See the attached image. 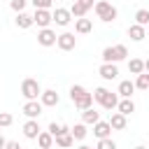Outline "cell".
Listing matches in <instances>:
<instances>
[{"instance_id":"52a82bcc","label":"cell","mask_w":149,"mask_h":149,"mask_svg":"<svg viewBox=\"0 0 149 149\" xmlns=\"http://www.w3.org/2000/svg\"><path fill=\"white\" fill-rule=\"evenodd\" d=\"M51 19L56 21V26H68V23L72 21V14H70V9H63V7H56V9L51 12Z\"/></svg>"},{"instance_id":"2e32d148","label":"cell","mask_w":149,"mask_h":149,"mask_svg":"<svg viewBox=\"0 0 149 149\" xmlns=\"http://www.w3.org/2000/svg\"><path fill=\"white\" fill-rule=\"evenodd\" d=\"M74 30H77L79 35H86V33H91V30H93V21L81 16V19H77V21H74Z\"/></svg>"},{"instance_id":"6da1fadb","label":"cell","mask_w":149,"mask_h":149,"mask_svg":"<svg viewBox=\"0 0 149 149\" xmlns=\"http://www.w3.org/2000/svg\"><path fill=\"white\" fill-rule=\"evenodd\" d=\"M70 100L74 102V107L77 109H88V107H93V95L81 86V84H74L72 88H70Z\"/></svg>"},{"instance_id":"44dd1931","label":"cell","mask_w":149,"mask_h":149,"mask_svg":"<svg viewBox=\"0 0 149 149\" xmlns=\"http://www.w3.org/2000/svg\"><path fill=\"white\" fill-rule=\"evenodd\" d=\"M133 91H135V84H133L130 79H126V81H121V84H119V91H116V93H119L121 98H130V95H133Z\"/></svg>"},{"instance_id":"ac0fdd59","label":"cell","mask_w":149,"mask_h":149,"mask_svg":"<svg viewBox=\"0 0 149 149\" xmlns=\"http://www.w3.org/2000/svg\"><path fill=\"white\" fill-rule=\"evenodd\" d=\"M107 123L112 126V130H123V128H126V116L119 114V112H112V116H109Z\"/></svg>"},{"instance_id":"4316f807","label":"cell","mask_w":149,"mask_h":149,"mask_svg":"<svg viewBox=\"0 0 149 149\" xmlns=\"http://www.w3.org/2000/svg\"><path fill=\"white\" fill-rule=\"evenodd\" d=\"M70 14L72 16H77V19H81V16H86V9L77 2V0H72V7H70Z\"/></svg>"},{"instance_id":"e575fe53","label":"cell","mask_w":149,"mask_h":149,"mask_svg":"<svg viewBox=\"0 0 149 149\" xmlns=\"http://www.w3.org/2000/svg\"><path fill=\"white\" fill-rule=\"evenodd\" d=\"M5 149H21V147H19V142H14V140H9V142L5 144Z\"/></svg>"},{"instance_id":"8992f818","label":"cell","mask_w":149,"mask_h":149,"mask_svg":"<svg viewBox=\"0 0 149 149\" xmlns=\"http://www.w3.org/2000/svg\"><path fill=\"white\" fill-rule=\"evenodd\" d=\"M56 40H58V35H56L51 28H42V30L37 33V42H40L42 47H54Z\"/></svg>"},{"instance_id":"d4e9b609","label":"cell","mask_w":149,"mask_h":149,"mask_svg":"<svg viewBox=\"0 0 149 149\" xmlns=\"http://www.w3.org/2000/svg\"><path fill=\"white\" fill-rule=\"evenodd\" d=\"M135 23L142 26V28H147L149 26V9H137L135 12Z\"/></svg>"},{"instance_id":"9c48e42d","label":"cell","mask_w":149,"mask_h":149,"mask_svg":"<svg viewBox=\"0 0 149 149\" xmlns=\"http://www.w3.org/2000/svg\"><path fill=\"white\" fill-rule=\"evenodd\" d=\"M98 74H100L102 79L112 81V79H116V77H119V68H116L114 63H102V65H100V70H98Z\"/></svg>"},{"instance_id":"3957f363","label":"cell","mask_w":149,"mask_h":149,"mask_svg":"<svg viewBox=\"0 0 149 149\" xmlns=\"http://www.w3.org/2000/svg\"><path fill=\"white\" fill-rule=\"evenodd\" d=\"M93 9H95V14H98V19L100 21H105V23H112L114 19H116V7L112 5V2H107V0H98L95 5H93Z\"/></svg>"},{"instance_id":"d590c367","label":"cell","mask_w":149,"mask_h":149,"mask_svg":"<svg viewBox=\"0 0 149 149\" xmlns=\"http://www.w3.org/2000/svg\"><path fill=\"white\" fill-rule=\"evenodd\" d=\"M5 144H7V140H5L2 135H0V149H5Z\"/></svg>"},{"instance_id":"ab89813d","label":"cell","mask_w":149,"mask_h":149,"mask_svg":"<svg viewBox=\"0 0 149 149\" xmlns=\"http://www.w3.org/2000/svg\"><path fill=\"white\" fill-rule=\"evenodd\" d=\"M147 91H149V88H147Z\"/></svg>"},{"instance_id":"8fae6325","label":"cell","mask_w":149,"mask_h":149,"mask_svg":"<svg viewBox=\"0 0 149 149\" xmlns=\"http://www.w3.org/2000/svg\"><path fill=\"white\" fill-rule=\"evenodd\" d=\"M42 130H40V123H37V119H28L26 123H23V135L28 137V140H37V135H40Z\"/></svg>"},{"instance_id":"4fadbf2b","label":"cell","mask_w":149,"mask_h":149,"mask_svg":"<svg viewBox=\"0 0 149 149\" xmlns=\"http://www.w3.org/2000/svg\"><path fill=\"white\" fill-rule=\"evenodd\" d=\"M93 135H95L98 140H105V137L112 135V126H109L107 121H98V123L93 126Z\"/></svg>"},{"instance_id":"e0dca14e","label":"cell","mask_w":149,"mask_h":149,"mask_svg":"<svg viewBox=\"0 0 149 149\" xmlns=\"http://www.w3.org/2000/svg\"><path fill=\"white\" fill-rule=\"evenodd\" d=\"M128 37H130L133 42H142V40L147 37V30H144L142 26H137V23H133V26L128 28Z\"/></svg>"},{"instance_id":"f1b7e54d","label":"cell","mask_w":149,"mask_h":149,"mask_svg":"<svg viewBox=\"0 0 149 149\" xmlns=\"http://www.w3.org/2000/svg\"><path fill=\"white\" fill-rule=\"evenodd\" d=\"M95 149H116V142L112 137H105V140H98V147Z\"/></svg>"},{"instance_id":"5b68a950","label":"cell","mask_w":149,"mask_h":149,"mask_svg":"<svg viewBox=\"0 0 149 149\" xmlns=\"http://www.w3.org/2000/svg\"><path fill=\"white\" fill-rule=\"evenodd\" d=\"M56 44H58V49H63V51H72V49L77 47V37H74V33H63V35H58Z\"/></svg>"},{"instance_id":"7a4b0ae2","label":"cell","mask_w":149,"mask_h":149,"mask_svg":"<svg viewBox=\"0 0 149 149\" xmlns=\"http://www.w3.org/2000/svg\"><path fill=\"white\" fill-rule=\"evenodd\" d=\"M102 63H119V61H123L126 56H128V49H126V44H114V47H105L102 49Z\"/></svg>"},{"instance_id":"8d00e7d4","label":"cell","mask_w":149,"mask_h":149,"mask_svg":"<svg viewBox=\"0 0 149 149\" xmlns=\"http://www.w3.org/2000/svg\"><path fill=\"white\" fill-rule=\"evenodd\" d=\"M144 72H147V74H149V58H147V61H144Z\"/></svg>"},{"instance_id":"277c9868","label":"cell","mask_w":149,"mask_h":149,"mask_svg":"<svg viewBox=\"0 0 149 149\" xmlns=\"http://www.w3.org/2000/svg\"><path fill=\"white\" fill-rule=\"evenodd\" d=\"M21 95H23L26 100H37V98L42 95L40 81H37V79H33V77L23 79V81H21Z\"/></svg>"},{"instance_id":"603a6c76","label":"cell","mask_w":149,"mask_h":149,"mask_svg":"<svg viewBox=\"0 0 149 149\" xmlns=\"http://www.w3.org/2000/svg\"><path fill=\"white\" fill-rule=\"evenodd\" d=\"M116 105H119V95L112 93V91H107V95H105V100H102V107H105V109H116Z\"/></svg>"},{"instance_id":"f35d334b","label":"cell","mask_w":149,"mask_h":149,"mask_svg":"<svg viewBox=\"0 0 149 149\" xmlns=\"http://www.w3.org/2000/svg\"><path fill=\"white\" fill-rule=\"evenodd\" d=\"M135 149H147V147H135Z\"/></svg>"},{"instance_id":"836d02e7","label":"cell","mask_w":149,"mask_h":149,"mask_svg":"<svg viewBox=\"0 0 149 149\" xmlns=\"http://www.w3.org/2000/svg\"><path fill=\"white\" fill-rule=\"evenodd\" d=\"M77 2H79V5H81V7L86 9V12H88V9H93V5H95L93 0H77Z\"/></svg>"},{"instance_id":"ffe728a7","label":"cell","mask_w":149,"mask_h":149,"mask_svg":"<svg viewBox=\"0 0 149 149\" xmlns=\"http://www.w3.org/2000/svg\"><path fill=\"white\" fill-rule=\"evenodd\" d=\"M54 142H56V147H61V149H70V147L74 144V137H72L70 133H63V135L54 137Z\"/></svg>"},{"instance_id":"f546056e","label":"cell","mask_w":149,"mask_h":149,"mask_svg":"<svg viewBox=\"0 0 149 149\" xmlns=\"http://www.w3.org/2000/svg\"><path fill=\"white\" fill-rule=\"evenodd\" d=\"M26 5H28V0H9V7H12L14 12H19V14L26 9Z\"/></svg>"},{"instance_id":"1f68e13d","label":"cell","mask_w":149,"mask_h":149,"mask_svg":"<svg viewBox=\"0 0 149 149\" xmlns=\"http://www.w3.org/2000/svg\"><path fill=\"white\" fill-rule=\"evenodd\" d=\"M12 121H14V116H12L9 112H0V126H2V128L12 126Z\"/></svg>"},{"instance_id":"ba28073f","label":"cell","mask_w":149,"mask_h":149,"mask_svg":"<svg viewBox=\"0 0 149 149\" xmlns=\"http://www.w3.org/2000/svg\"><path fill=\"white\" fill-rule=\"evenodd\" d=\"M51 21H54V19H51V12H49V9H35V14H33V23H37L40 28H49Z\"/></svg>"},{"instance_id":"484cf974","label":"cell","mask_w":149,"mask_h":149,"mask_svg":"<svg viewBox=\"0 0 149 149\" xmlns=\"http://www.w3.org/2000/svg\"><path fill=\"white\" fill-rule=\"evenodd\" d=\"M16 26H19V28H23V30H26V28H30V26H33V16H30V14H26V12H21V14L16 16Z\"/></svg>"},{"instance_id":"d6986e66","label":"cell","mask_w":149,"mask_h":149,"mask_svg":"<svg viewBox=\"0 0 149 149\" xmlns=\"http://www.w3.org/2000/svg\"><path fill=\"white\" fill-rule=\"evenodd\" d=\"M37 144H40V149H51V147H54L51 133H49V130H42V133L37 135Z\"/></svg>"},{"instance_id":"9a60e30c","label":"cell","mask_w":149,"mask_h":149,"mask_svg":"<svg viewBox=\"0 0 149 149\" xmlns=\"http://www.w3.org/2000/svg\"><path fill=\"white\" fill-rule=\"evenodd\" d=\"M116 112H119V114H123V116H128V114H133V112H135V102H133L130 98H121V100H119V105H116Z\"/></svg>"},{"instance_id":"60d3db41","label":"cell","mask_w":149,"mask_h":149,"mask_svg":"<svg viewBox=\"0 0 149 149\" xmlns=\"http://www.w3.org/2000/svg\"><path fill=\"white\" fill-rule=\"evenodd\" d=\"M147 149H149V147H147Z\"/></svg>"},{"instance_id":"5bb4252c","label":"cell","mask_w":149,"mask_h":149,"mask_svg":"<svg viewBox=\"0 0 149 149\" xmlns=\"http://www.w3.org/2000/svg\"><path fill=\"white\" fill-rule=\"evenodd\" d=\"M98 121H100V112H95L93 107H88V109L81 112V123H86V126H95Z\"/></svg>"},{"instance_id":"74e56055","label":"cell","mask_w":149,"mask_h":149,"mask_svg":"<svg viewBox=\"0 0 149 149\" xmlns=\"http://www.w3.org/2000/svg\"><path fill=\"white\" fill-rule=\"evenodd\" d=\"M77 149H93V147H88V144H81V147H77Z\"/></svg>"},{"instance_id":"cb8c5ba5","label":"cell","mask_w":149,"mask_h":149,"mask_svg":"<svg viewBox=\"0 0 149 149\" xmlns=\"http://www.w3.org/2000/svg\"><path fill=\"white\" fill-rule=\"evenodd\" d=\"M70 135H72L74 140H84V137H86V123H74V126L70 128Z\"/></svg>"},{"instance_id":"7c38bea8","label":"cell","mask_w":149,"mask_h":149,"mask_svg":"<svg viewBox=\"0 0 149 149\" xmlns=\"http://www.w3.org/2000/svg\"><path fill=\"white\" fill-rule=\"evenodd\" d=\"M23 114H26L28 119H37V116L42 114V102H37V100H28V102L23 105Z\"/></svg>"},{"instance_id":"83f0119b","label":"cell","mask_w":149,"mask_h":149,"mask_svg":"<svg viewBox=\"0 0 149 149\" xmlns=\"http://www.w3.org/2000/svg\"><path fill=\"white\" fill-rule=\"evenodd\" d=\"M135 88H142V91H147V88H149V74H147V72H142V74H137V81H135Z\"/></svg>"},{"instance_id":"30bf717a","label":"cell","mask_w":149,"mask_h":149,"mask_svg":"<svg viewBox=\"0 0 149 149\" xmlns=\"http://www.w3.org/2000/svg\"><path fill=\"white\" fill-rule=\"evenodd\" d=\"M58 93L54 91V88H47V91H42V95H40V102H42V107H56L58 105Z\"/></svg>"},{"instance_id":"7402d4cb","label":"cell","mask_w":149,"mask_h":149,"mask_svg":"<svg viewBox=\"0 0 149 149\" xmlns=\"http://www.w3.org/2000/svg\"><path fill=\"white\" fill-rule=\"evenodd\" d=\"M128 70H130L133 74H142V72H144V61H142V58H130V61H128Z\"/></svg>"},{"instance_id":"d6a6232c","label":"cell","mask_w":149,"mask_h":149,"mask_svg":"<svg viewBox=\"0 0 149 149\" xmlns=\"http://www.w3.org/2000/svg\"><path fill=\"white\" fill-rule=\"evenodd\" d=\"M30 2H33L35 9H49L54 5V0H30Z\"/></svg>"},{"instance_id":"4dcf8cb0","label":"cell","mask_w":149,"mask_h":149,"mask_svg":"<svg viewBox=\"0 0 149 149\" xmlns=\"http://www.w3.org/2000/svg\"><path fill=\"white\" fill-rule=\"evenodd\" d=\"M91 95H93V100H95V102H100V105H102V100H105V95H107V88H102V86H100V88H95Z\"/></svg>"}]
</instances>
